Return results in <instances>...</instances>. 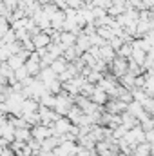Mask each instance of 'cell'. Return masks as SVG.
<instances>
[{"label": "cell", "instance_id": "6da1fadb", "mask_svg": "<svg viewBox=\"0 0 154 156\" xmlns=\"http://www.w3.org/2000/svg\"><path fill=\"white\" fill-rule=\"evenodd\" d=\"M33 136H35L37 140L49 138V136H51V127H44V125H40V127H35V129H33Z\"/></svg>", "mask_w": 154, "mask_h": 156}, {"label": "cell", "instance_id": "7a4b0ae2", "mask_svg": "<svg viewBox=\"0 0 154 156\" xmlns=\"http://www.w3.org/2000/svg\"><path fill=\"white\" fill-rule=\"evenodd\" d=\"M33 44H35V47H44V45L49 44V37L47 35H35L33 37Z\"/></svg>", "mask_w": 154, "mask_h": 156}, {"label": "cell", "instance_id": "3957f363", "mask_svg": "<svg viewBox=\"0 0 154 156\" xmlns=\"http://www.w3.org/2000/svg\"><path fill=\"white\" fill-rule=\"evenodd\" d=\"M60 40H62V44H64V47L67 49V45H71V44L75 42V37H73L71 33H64V35L60 37Z\"/></svg>", "mask_w": 154, "mask_h": 156}]
</instances>
